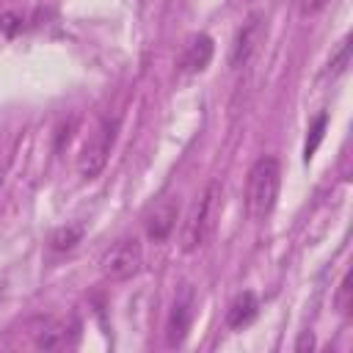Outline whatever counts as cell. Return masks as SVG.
Returning <instances> with one entry per match:
<instances>
[{
	"mask_svg": "<svg viewBox=\"0 0 353 353\" xmlns=\"http://www.w3.org/2000/svg\"><path fill=\"white\" fill-rule=\"evenodd\" d=\"M212 52H215V44L207 33H199L193 36L188 44H185V52H182V69L185 72H204L212 61Z\"/></svg>",
	"mask_w": 353,
	"mask_h": 353,
	"instance_id": "7",
	"label": "cell"
},
{
	"mask_svg": "<svg viewBox=\"0 0 353 353\" xmlns=\"http://www.w3.org/2000/svg\"><path fill=\"white\" fill-rule=\"evenodd\" d=\"M0 30H3L6 36H17V33L22 30V17H19V14H3V17H0Z\"/></svg>",
	"mask_w": 353,
	"mask_h": 353,
	"instance_id": "15",
	"label": "cell"
},
{
	"mask_svg": "<svg viewBox=\"0 0 353 353\" xmlns=\"http://www.w3.org/2000/svg\"><path fill=\"white\" fill-rule=\"evenodd\" d=\"M176 215H179L176 199H160V201L149 210V215H146V221H143L149 240H154V243L168 240V234H171L174 226H176Z\"/></svg>",
	"mask_w": 353,
	"mask_h": 353,
	"instance_id": "6",
	"label": "cell"
},
{
	"mask_svg": "<svg viewBox=\"0 0 353 353\" xmlns=\"http://www.w3.org/2000/svg\"><path fill=\"white\" fill-rule=\"evenodd\" d=\"M350 36H345L342 41H339V47H336V52L331 55V61H328V69H325V74L328 77H339V74H345V69L350 66Z\"/></svg>",
	"mask_w": 353,
	"mask_h": 353,
	"instance_id": "11",
	"label": "cell"
},
{
	"mask_svg": "<svg viewBox=\"0 0 353 353\" xmlns=\"http://www.w3.org/2000/svg\"><path fill=\"white\" fill-rule=\"evenodd\" d=\"M281 190V165L276 157H259L245 182V210L254 221H265L279 199Z\"/></svg>",
	"mask_w": 353,
	"mask_h": 353,
	"instance_id": "2",
	"label": "cell"
},
{
	"mask_svg": "<svg viewBox=\"0 0 353 353\" xmlns=\"http://www.w3.org/2000/svg\"><path fill=\"white\" fill-rule=\"evenodd\" d=\"M309 347H314V336H312L309 331H303L301 339L295 342V350H309Z\"/></svg>",
	"mask_w": 353,
	"mask_h": 353,
	"instance_id": "17",
	"label": "cell"
},
{
	"mask_svg": "<svg viewBox=\"0 0 353 353\" xmlns=\"http://www.w3.org/2000/svg\"><path fill=\"white\" fill-rule=\"evenodd\" d=\"M268 33V25H265V17L259 11L248 14V19L240 25V30L234 33V41H232V52H229V66L232 69H243L254 52L259 50L262 39Z\"/></svg>",
	"mask_w": 353,
	"mask_h": 353,
	"instance_id": "5",
	"label": "cell"
},
{
	"mask_svg": "<svg viewBox=\"0 0 353 353\" xmlns=\"http://www.w3.org/2000/svg\"><path fill=\"white\" fill-rule=\"evenodd\" d=\"M350 292H353V287H350V273H345L342 281H339V287H336V309H339L342 314H350V309H353Z\"/></svg>",
	"mask_w": 353,
	"mask_h": 353,
	"instance_id": "14",
	"label": "cell"
},
{
	"mask_svg": "<svg viewBox=\"0 0 353 353\" xmlns=\"http://www.w3.org/2000/svg\"><path fill=\"white\" fill-rule=\"evenodd\" d=\"M116 135H119V119H102L97 124V130L91 132V138L85 141L80 157H77V174L83 179H94L99 176V171L105 168L110 152H113V143H116Z\"/></svg>",
	"mask_w": 353,
	"mask_h": 353,
	"instance_id": "3",
	"label": "cell"
},
{
	"mask_svg": "<svg viewBox=\"0 0 353 353\" xmlns=\"http://www.w3.org/2000/svg\"><path fill=\"white\" fill-rule=\"evenodd\" d=\"M221 210H223V185L218 179H212V182H207L204 193L193 201V207L182 223V237H179L182 251H196L215 234Z\"/></svg>",
	"mask_w": 353,
	"mask_h": 353,
	"instance_id": "1",
	"label": "cell"
},
{
	"mask_svg": "<svg viewBox=\"0 0 353 353\" xmlns=\"http://www.w3.org/2000/svg\"><path fill=\"white\" fill-rule=\"evenodd\" d=\"M328 3H331V0H301V3H298V8H301V14H303V17H309V14L323 11Z\"/></svg>",
	"mask_w": 353,
	"mask_h": 353,
	"instance_id": "16",
	"label": "cell"
},
{
	"mask_svg": "<svg viewBox=\"0 0 353 353\" xmlns=\"http://www.w3.org/2000/svg\"><path fill=\"white\" fill-rule=\"evenodd\" d=\"M190 328V298H179L171 309V317H168V345H182L185 342V334Z\"/></svg>",
	"mask_w": 353,
	"mask_h": 353,
	"instance_id": "9",
	"label": "cell"
},
{
	"mask_svg": "<svg viewBox=\"0 0 353 353\" xmlns=\"http://www.w3.org/2000/svg\"><path fill=\"white\" fill-rule=\"evenodd\" d=\"M69 339H66V331L63 325H50L47 331H41L36 336V347H44V350H55V347H66Z\"/></svg>",
	"mask_w": 353,
	"mask_h": 353,
	"instance_id": "13",
	"label": "cell"
},
{
	"mask_svg": "<svg viewBox=\"0 0 353 353\" xmlns=\"http://www.w3.org/2000/svg\"><path fill=\"white\" fill-rule=\"evenodd\" d=\"M80 240H83V223H66V226H58L52 232L50 248L52 251H72Z\"/></svg>",
	"mask_w": 353,
	"mask_h": 353,
	"instance_id": "10",
	"label": "cell"
},
{
	"mask_svg": "<svg viewBox=\"0 0 353 353\" xmlns=\"http://www.w3.org/2000/svg\"><path fill=\"white\" fill-rule=\"evenodd\" d=\"M256 312H259L256 295L245 290V292H240V295L229 303V309H226V325H229V328H243V325H248V323L256 317Z\"/></svg>",
	"mask_w": 353,
	"mask_h": 353,
	"instance_id": "8",
	"label": "cell"
},
{
	"mask_svg": "<svg viewBox=\"0 0 353 353\" xmlns=\"http://www.w3.org/2000/svg\"><path fill=\"white\" fill-rule=\"evenodd\" d=\"M325 124H328V113H320V116L312 121L309 135H306V143H303V160H306V163H309L312 154L317 152V146H320V141H323V135H325Z\"/></svg>",
	"mask_w": 353,
	"mask_h": 353,
	"instance_id": "12",
	"label": "cell"
},
{
	"mask_svg": "<svg viewBox=\"0 0 353 353\" xmlns=\"http://www.w3.org/2000/svg\"><path fill=\"white\" fill-rule=\"evenodd\" d=\"M143 265V245L138 237H119L99 259V270L110 281H124L132 279Z\"/></svg>",
	"mask_w": 353,
	"mask_h": 353,
	"instance_id": "4",
	"label": "cell"
}]
</instances>
